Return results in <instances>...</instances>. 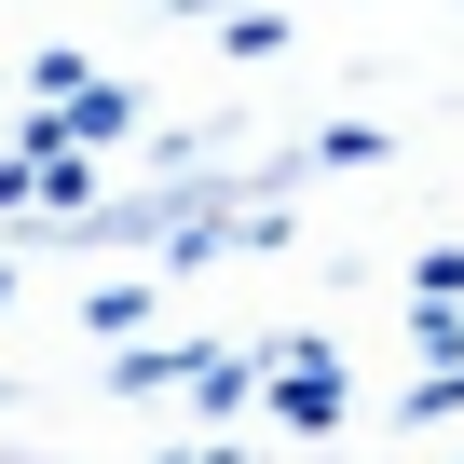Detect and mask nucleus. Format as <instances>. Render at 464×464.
<instances>
[{
	"instance_id": "nucleus-1",
	"label": "nucleus",
	"mask_w": 464,
	"mask_h": 464,
	"mask_svg": "<svg viewBox=\"0 0 464 464\" xmlns=\"http://www.w3.org/2000/svg\"><path fill=\"white\" fill-rule=\"evenodd\" d=\"M328 410H342V369H328V355H314V342H301V355H287V369H274V423H301V437H314V423H328Z\"/></svg>"
}]
</instances>
